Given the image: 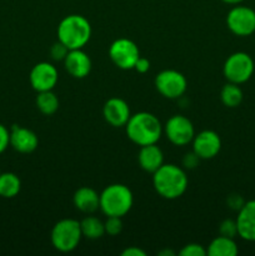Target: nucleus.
<instances>
[{"label": "nucleus", "mask_w": 255, "mask_h": 256, "mask_svg": "<svg viewBox=\"0 0 255 256\" xmlns=\"http://www.w3.org/2000/svg\"><path fill=\"white\" fill-rule=\"evenodd\" d=\"M152 185L160 196L175 200L186 192L188 176L182 168L174 164H162L152 174Z\"/></svg>", "instance_id": "nucleus-1"}, {"label": "nucleus", "mask_w": 255, "mask_h": 256, "mask_svg": "<svg viewBox=\"0 0 255 256\" xmlns=\"http://www.w3.org/2000/svg\"><path fill=\"white\" fill-rule=\"evenodd\" d=\"M125 128L128 138L139 146L156 144L164 130L159 119L154 114L146 112L132 115Z\"/></svg>", "instance_id": "nucleus-2"}, {"label": "nucleus", "mask_w": 255, "mask_h": 256, "mask_svg": "<svg viewBox=\"0 0 255 256\" xmlns=\"http://www.w3.org/2000/svg\"><path fill=\"white\" fill-rule=\"evenodd\" d=\"M92 36V25L82 15L65 16L58 26V39L69 50L82 49Z\"/></svg>", "instance_id": "nucleus-3"}, {"label": "nucleus", "mask_w": 255, "mask_h": 256, "mask_svg": "<svg viewBox=\"0 0 255 256\" xmlns=\"http://www.w3.org/2000/svg\"><path fill=\"white\" fill-rule=\"evenodd\" d=\"M134 198L126 185L112 184L100 194V210L106 216H124L132 210Z\"/></svg>", "instance_id": "nucleus-4"}, {"label": "nucleus", "mask_w": 255, "mask_h": 256, "mask_svg": "<svg viewBox=\"0 0 255 256\" xmlns=\"http://www.w3.org/2000/svg\"><path fill=\"white\" fill-rule=\"evenodd\" d=\"M52 244L58 252H70L80 244L82 234L80 222L75 219H62L52 230Z\"/></svg>", "instance_id": "nucleus-5"}, {"label": "nucleus", "mask_w": 255, "mask_h": 256, "mask_svg": "<svg viewBox=\"0 0 255 256\" xmlns=\"http://www.w3.org/2000/svg\"><path fill=\"white\" fill-rule=\"evenodd\" d=\"M254 60L249 54L238 52L230 55L224 62L222 72L228 82L234 84H244L254 74Z\"/></svg>", "instance_id": "nucleus-6"}, {"label": "nucleus", "mask_w": 255, "mask_h": 256, "mask_svg": "<svg viewBox=\"0 0 255 256\" xmlns=\"http://www.w3.org/2000/svg\"><path fill=\"white\" fill-rule=\"evenodd\" d=\"M109 56L115 66L119 69L132 70L134 69L135 62L140 58V52L138 45L132 40L120 38L110 45Z\"/></svg>", "instance_id": "nucleus-7"}, {"label": "nucleus", "mask_w": 255, "mask_h": 256, "mask_svg": "<svg viewBox=\"0 0 255 256\" xmlns=\"http://www.w3.org/2000/svg\"><path fill=\"white\" fill-rule=\"evenodd\" d=\"M155 88L166 99H178L186 92L188 82L178 70H162L155 78Z\"/></svg>", "instance_id": "nucleus-8"}, {"label": "nucleus", "mask_w": 255, "mask_h": 256, "mask_svg": "<svg viewBox=\"0 0 255 256\" xmlns=\"http://www.w3.org/2000/svg\"><path fill=\"white\" fill-rule=\"evenodd\" d=\"M226 25L232 34L249 36L255 32V12L252 8L238 4L228 12Z\"/></svg>", "instance_id": "nucleus-9"}, {"label": "nucleus", "mask_w": 255, "mask_h": 256, "mask_svg": "<svg viewBox=\"0 0 255 256\" xmlns=\"http://www.w3.org/2000/svg\"><path fill=\"white\" fill-rule=\"evenodd\" d=\"M166 138L172 144L176 146H184L192 142L195 136L194 125L188 118L182 115H172L164 126Z\"/></svg>", "instance_id": "nucleus-10"}, {"label": "nucleus", "mask_w": 255, "mask_h": 256, "mask_svg": "<svg viewBox=\"0 0 255 256\" xmlns=\"http://www.w3.org/2000/svg\"><path fill=\"white\" fill-rule=\"evenodd\" d=\"M58 79L59 75L56 68L46 62H38L36 65H34L29 75L30 85L38 92L54 89Z\"/></svg>", "instance_id": "nucleus-11"}, {"label": "nucleus", "mask_w": 255, "mask_h": 256, "mask_svg": "<svg viewBox=\"0 0 255 256\" xmlns=\"http://www.w3.org/2000/svg\"><path fill=\"white\" fill-rule=\"evenodd\" d=\"M222 150V139L212 130H202L192 139V152L199 159L209 160L216 156Z\"/></svg>", "instance_id": "nucleus-12"}, {"label": "nucleus", "mask_w": 255, "mask_h": 256, "mask_svg": "<svg viewBox=\"0 0 255 256\" xmlns=\"http://www.w3.org/2000/svg\"><path fill=\"white\" fill-rule=\"evenodd\" d=\"M102 115L106 122L114 128L125 126L128 120L132 116L128 102L120 98H110L104 104Z\"/></svg>", "instance_id": "nucleus-13"}, {"label": "nucleus", "mask_w": 255, "mask_h": 256, "mask_svg": "<svg viewBox=\"0 0 255 256\" xmlns=\"http://www.w3.org/2000/svg\"><path fill=\"white\" fill-rule=\"evenodd\" d=\"M10 145L18 152L30 154L36 150L39 139L32 130L22 128L20 125H12L10 130Z\"/></svg>", "instance_id": "nucleus-14"}, {"label": "nucleus", "mask_w": 255, "mask_h": 256, "mask_svg": "<svg viewBox=\"0 0 255 256\" xmlns=\"http://www.w3.org/2000/svg\"><path fill=\"white\" fill-rule=\"evenodd\" d=\"M64 66L72 78L84 79L92 72V60L82 49L69 50L64 59Z\"/></svg>", "instance_id": "nucleus-15"}, {"label": "nucleus", "mask_w": 255, "mask_h": 256, "mask_svg": "<svg viewBox=\"0 0 255 256\" xmlns=\"http://www.w3.org/2000/svg\"><path fill=\"white\" fill-rule=\"evenodd\" d=\"M238 235L246 242H255V200L242 205L236 218Z\"/></svg>", "instance_id": "nucleus-16"}, {"label": "nucleus", "mask_w": 255, "mask_h": 256, "mask_svg": "<svg viewBox=\"0 0 255 256\" xmlns=\"http://www.w3.org/2000/svg\"><path fill=\"white\" fill-rule=\"evenodd\" d=\"M138 162L144 172L154 174L164 164V154L156 144L144 145V146H140Z\"/></svg>", "instance_id": "nucleus-17"}, {"label": "nucleus", "mask_w": 255, "mask_h": 256, "mask_svg": "<svg viewBox=\"0 0 255 256\" xmlns=\"http://www.w3.org/2000/svg\"><path fill=\"white\" fill-rule=\"evenodd\" d=\"M72 202L78 210L85 214H92L100 209V194H98L92 188L82 186L75 192Z\"/></svg>", "instance_id": "nucleus-18"}, {"label": "nucleus", "mask_w": 255, "mask_h": 256, "mask_svg": "<svg viewBox=\"0 0 255 256\" xmlns=\"http://www.w3.org/2000/svg\"><path fill=\"white\" fill-rule=\"evenodd\" d=\"M206 252L209 256H235L239 252V249L234 239L220 235L210 242Z\"/></svg>", "instance_id": "nucleus-19"}, {"label": "nucleus", "mask_w": 255, "mask_h": 256, "mask_svg": "<svg viewBox=\"0 0 255 256\" xmlns=\"http://www.w3.org/2000/svg\"><path fill=\"white\" fill-rule=\"evenodd\" d=\"M22 189V182L14 172H2L0 174V196L4 199H12Z\"/></svg>", "instance_id": "nucleus-20"}, {"label": "nucleus", "mask_w": 255, "mask_h": 256, "mask_svg": "<svg viewBox=\"0 0 255 256\" xmlns=\"http://www.w3.org/2000/svg\"><path fill=\"white\" fill-rule=\"evenodd\" d=\"M82 238L90 240L100 239L105 234L104 222L95 216H86L80 222Z\"/></svg>", "instance_id": "nucleus-21"}, {"label": "nucleus", "mask_w": 255, "mask_h": 256, "mask_svg": "<svg viewBox=\"0 0 255 256\" xmlns=\"http://www.w3.org/2000/svg\"><path fill=\"white\" fill-rule=\"evenodd\" d=\"M242 90L240 89L239 84H234V82H228L222 86V92H220V99H222V104L228 108H236L242 104Z\"/></svg>", "instance_id": "nucleus-22"}, {"label": "nucleus", "mask_w": 255, "mask_h": 256, "mask_svg": "<svg viewBox=\"0 0 255 256\" xmlns=\"http://www.w3.org/2000/svg\"><path fill=\"white\" fill-rule=\"evenodd\" d=\"M36 108L44 115H52L59 109V99L52 90L40 92L36 96Z\"/></svg>", "instance_id": "nucleus-23"}, {"label": "nucleus", "mask_w": 255, "mask_h": 256, "mask_svg": "<svg viewBox=\"0 0 255 256\" xmlns=\"http://www.w3.org/2000/svg\"><path fill=\"white\" fill-rule=\"evenodd\" d=\"M105 234L110 236H116L122 232V218L119 216H108L106 222H104Z\"/></svg>", "instance_id": "nucleus-24"}, {"label": "nucleus", "mask_w": 255, "mask_h": 256, "mask_svg": "<svg viewBox=\"0 0 255 256\" xmlns=\"http://www.w3.org/2000/svg\"><path fill=\"white\" fill-rule=\"evenodd\" d=\"M219 232L222 236H226V238H232V239H234V238L238 235L236 220H232V219L224 220V222L220 224Z\"/></svg>", "instance_id": "nucleus-25"}, {"label": "nucleus", "mask_w": 255, "mask_h": 256, "mask_svg": "<svg viewBox=\"0 0 255 256\" xmlns=\"http://www.w3.org/2000/svg\"><path fill=\"white\" fill-rule=\"evenodd\" d=\"M180 256H205L208 255L206 249H204V246L200 244H195V242H192V244H188L182 248L179 252Z\"/></svg>", "instance_id": "nucleus-26"}, {"label": "nucleus", "mask_w": 255, "mask_h": 256, "mask_svg": "<svg viewBox=\"0 0 255 256\" xmlns=\"http://www.w3.org/2000/svg\"><path fill=\"white\" fill-rule=\"evenodd\" d=\"M68 52H69V49H68L62 42H59V40H58V42L52 44V49H50V55H52V59L56 60V62H64Z\"/></svg>", "instance_id": "nucleus-27"}, {"label": "nucleus", "mask_w": 255, "mask_h": 256, "mask_svg": "<svg viewBox=\"0 0 255 256\" xmlns=\"http://www.w3.org/2000/svg\"><path fill=\"white\" fill-rule=\"evenodd\" d=\"M9 145H10V132L4 126V125L0 124V154H2V152L8 149Z\"/></svg>", "instance_id": "nucleus-28"}, {"label": "nucleus", "mask_w": 255, "mask_h": 256, "mask_svg": "<svg viewBox=\"0 0 255 256\" xmlns=\"http://www.w3.org/2000/svg\"><path fill=\"white\" fill-rule=\"evenodd\" d=\"M244 204H245V202L242 200V198L238 194L230 195V196L228 198V205H229L230 209H232V210H238V212H239Z\"/></svg>", "instance_id": "nucleus-29"}, {"label": "nucleus", "mask_w": 255, "mask_h": 256, "mask_svg": "<svg viewBox=\"0 0 255 256\" xmlns=\"http://www.w3.org/2000/svg\"><path fill=\"white\" fill-rule=\"evenodd\" d=\"M134 69L136 70L138 72H140V74H144V72H146L148 70L150 69V62L146 58L140 56L139 59L136 60V62H135Z\"/></svg>", "instance_id": "nucleus-30"}, {"label": "nucleus", "mask_w": 255, "mask_h": 256, "mask_svg": "<svg viewBox=\"0 0 255 256\" xmlns=\"http://www.w3.org/2000/svg\"><path fill=\"white\" fill-rule=\"evenodd\" d=\"M199 160L200 159L198 158V155L192 152V154L185 155L184 160H182V164H184V166L188 168V169H192V168L196 166L198 162H199Z\"/></svg>", "instance_id": "nucleus-31"}, {"label": "nucleus", "mask_w": 255, "mask_h": 256, "mask_svg": "<svg viewBox=\"0 0 255 256\" xmlns=\"http://www.w3.org/2000/svg\"><path fill=\"white\" fill-rule=\"evenodd\" d=\"M122 256H146V252H145L144 250L140 249V248L130 246L126 248V249L122 252Z\"/></svg>", "instance_id": "nucleus-32"}, {"label": "nucleus", "mask_w": 255, "mask_h": 256, "mask_svg": "<svg viewBox=\"0 0 255 256\" xmlns=\"http://www.w3.org/2000/svg\"><path fill=\"white\" fill-rule=\"evenodd\" d=\"M160 256H174L175 252H172V250H162V252H159Z\"/></svg>", "instance_id": "nucleus-33"}, {"label": "nucleus", "mask_w": 255, "mask_h": 256, "mask_svg": "<svg viewBox=\"0 0 255 256\" xmlns=\"http://www.w3.org/2000/svg\"><path fill=\"white\" fill-rule=\"evenodd\" d=\"M224 2H226V4H230V5H238L240 4V2H242L244 0H222Z\"/></svg>", "instance_id": "nucleus-34"}, {"label": "nucleus", "mask_w": 255, "mask_h": 256, "mask_svg": "<svg viewBox=\"0 0 255 256\" xmlns=\"http://www.w3.org/2000/svg\"><path fill=\"white\" fill-rule=\"evenodd\" d=\"M0 174H2V172H0Z\"/></svg>", "instance_id": "nucleus-35"}]
</instances>
